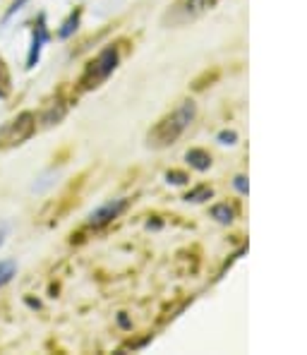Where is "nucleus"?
Segmentation results:
<instances>
[{
  "label": "nucleus",
  "instance_id": "nucleus-1",
  "mask_svg": "<svg viewBox=\"0 0 307 355\" xmlns=\"http://www.w3.org/2000/svg\"><path fill=\"white\" fill-rule=\"evenodd\" d=\"M195 103L192 101H183L178 108H175L173 113H168V116H164L156 123V128L149 132V147L154 149H161V147H168V144H173L175 139L180 137V135L187 130V125L192 123V118H195Z\"/></svg>",
  "mask_w": 307,
  "mask_h": 355
},
{
  "label": "nucleus",
  "instance_id": "nucleus-2",
  "mask_svg": "<svg viewBox=\"0 0 307 355\" xmlns=\"http://www.w3.org/2000/svg\"><path fill=\"white\" fill-rule=\"evenodd\" d=\"M36 132V118L34 113H19L15 120L5 125L0 132V147H15V144H24L31 135Z\"/></svg>",
  "mask_w": 307,
  "mask_h": 355
},
{
  "label": "nucleus",
  "instance_id": "nucleus-3",
  "mask_svg": "<svg viewBox=\"0 0 307 355\" xmlns=\"http://www.w3.org/2000/svg\"><path fill=\"white\" fill-rule=\"evenodd\" d=\"M216 3L218 0H178L166 15V22H170L173 27H180V24H187L192 19L202 17L204 12H209Z\"/></svg>",
  "mask_w": 307,
  "mask_h": 355
},
{
  "label": "nucleus",
  "instance_id": "nucleus-4",
  "mask_svg": "<svg viewBox=\"0 0 307 355\" xmlns=\"http://www.w3.org/2000/svg\"><path fill=\"white\" fill-rule=\"evenodd\" d=\"M15 274H17V264L12 259H3L0 262V288H5L15 279Z\"/></svg>",
  "mask_w": 307,
  "mask_h": 355
},
{
  "label": "nucleus",
  "instance_id": "nucleus-5",
  "mask_svg": "<svg viewBox=\"0 0 307 355\" xmlns=\"http://www.w3.org/2000/svg\"><path fill=\"white\" fill-rule=\"evenodd\" d=\"M118 209H121V205H118V207H113V205L103 207L101 211L91 214V223H103V221H108V218H113V216H116V214H118Z\"/></svg>",
  "mask_w": 307,
  "mask_h": 355
},
{
  "label": "nucleus",
  "instance_id": "nucleus-6",
  "mask_svg": "<svg viewBox=\"0 0 307 355\" xmlns=\"http://www.w3.org/2000/svg\"><path fill=\"white\" fill-rule=\"evenodd\" d=\"M5 238H8V226H5V223H0V245L5 243Z\"/></svg>",
  "mask_w": 307,
  "mask_h": 355
}]
</instances>
